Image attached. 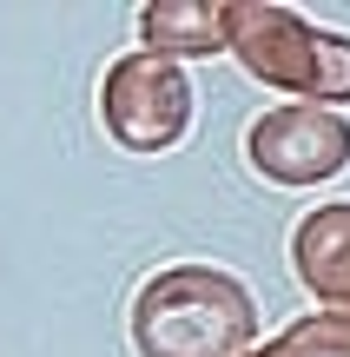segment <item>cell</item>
Listing matches in <instances>:
<instances>
[{
	"instance_id": "1",
	"label": "cell",
	"mask_w": 350,
	"mask_h": 357,
	"mask_svg": "<svg viewBox=\"0 0 350 357\" xmlns=\"http://www.w3.org/2000/svg\"><path fill=\"white\" fill-rule=\"evenodd\" d=\"M232 53L258 86L285 93V106H350V33L304 20L278 0H232Z\"/></svg>"
},
{
	"instance_id": "2",
	"label": "cell",
	"mask_w": 350,
	"mask_h": 357,
	"mask_svg": "<svg viewBox=\"0 0 350 357\" xmlns=\"http://www.w3.org/2000/svg\"><path fill=\"white\" fill-rule=\"evenodd\" d=\"M258 337V305L232 271L172 265L145 278L132 305V344L139 357H238Z\"/></svg>"
},
{
	"instance_id": "3",
	"label": "cell",
	"mask_w": 350,
	"mask_h": 357,
	"mask_svg": "<svg viewBox=\"0 0 350 357\" xmlns=\"http://www.w3.org/2000/svg\"><path fill=\"white\" fill-rule=\"evenodd\" d=\"M192 113H198V93L185 79V66L159 60V53H126L100 79V126L139 159H159L172 146H185Z\"/></svg>"
},
{
	"instance_id": "4",
	"label": "cell",
	"mask_w": 350,
	"mask_h": 357,
	"mask_svg": "<svg viewBox=\"0 0 350 357\" xmlns=\"http://www.w3.org/2000/svg\"><path fill=\"white\" fill-rule=\"evenodd\" d=\"M245 166L264 185L311 192L350 172V113L331 106H271L245 126Z\"/></svg>"
},
{
	"instance_id": "5",
	"label": "cell",
	"mask_w": 350,
	"mask_h": 357,
	"mask_svg": "<svg viewBox=\"0 0 350 357\" xmlns=\"http://www.w3.org/2000/svg\"><path fill=\"white\" fill-rule=\"evenodd\" d=\"M291 271L324 305V318L350 324V199L317 205V212L298 218V231H291Z\"/></svg>"
},
{
	"instance_id": "6",
	"label": "cell",
	"mask_w": 350,
	"mask_h": 357,
	"mask_svg": "<svg viewBox=\"0 0 350 357\" xmlns=\"http://www.w3.org/2000/svg\"><path fill=\"white\" fill-rule=\"evenodd\" d=\"M232 47V0H152L139 7V53L159 60H212Z\"/></svg>"
},
{
	"instance_id": "7",
	"label": "cell",
	"mask_w": 350,
	"mask_h": 357,
	"mask_svg": "<svg viewBox=\"0 0 350 357\" xmlns=\"http://www.w3.org/2000/svg\"><path fill=\"white\" fill-rule=\"evenodd\" d=\"M251 357H350V324L344 318H304V324H291L285 337H271L264 351H251Z\"/></svg>"
}]
</instances>
